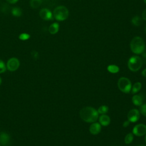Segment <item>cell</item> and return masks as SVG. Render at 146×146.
I'll list each match as a JSON object with an SVG mask.
<instances>
[{"label": "cell", "instance_id": "obj_27", "mask_svg": "<svg viewBox=\"0 0 146 146\" xmlns=\"http://www.w3.org/2000/svg\"><path fill=\"white\" fill-rule=\"evenodd\" d=\"M9 3H16L18 0H6Z\"/></svg>", "mask_w": 146, "mask_h": 146}, {"label": "cell", "instance_id": "obj_22", "mask_svg": "<svg viewBox=\"0 0 146 146\" xmlns=\"http://www.w3.org/2000/svg\"><path fill=\"white\" fill-rule=\"evenodd\" d=\"M6 66L5 64V63L0 59V74H2L6 71Z\"/></svg>", "mask_w": 146, "mask_h": 146}, {"label": "cell", "instance_id": "obj_29", "mask_svg": "<svg viewBox=\"0 0 146 146\" xmlns=\"http://www.w3.org/2000/svg\"><path fill=\"white\" fill-rule=\"evenodd\" d=\"M1 83H2V79H1V78L0 77V85H1Z\"/></svg>", "mask_w": 146, "mask_h": 146}, {"label": "cell", "instance_id": "obj_28", "mask_svg": "<svg viewBox=\"0 0 146 146\" xmlns=\"http://www.w3.org/2000/svg\"><path fill=\"white\" fill-rule=\"evenodd\" d=\"M141 75L144 76V77H146V68H145L142 72H141Z\"/></svg>", "mask_w": 146, "mask_h": 146}, {"label": "cell", "instance_id": "obj_10", "mask_svg": "<svg viewBox=\"0 0 146 146\" xmlns=\"http://www.w3.org/2000/svg\"><path fill=\"white\" fill-rule=\"evenodd\" d=\"M39 15L42 19L46 21H49L52 19V14L47 9H42L39 11Z\"/></svg>", "mask_w": 146, "mask_h": 146}, {"label": "cell", "instance_id": "obj_17", "mask_svg": "<svg viewBox=\"0 0 146 146\" xmlns=\"http://www.w3.org/2000/svg\"><path fill=\"white\" fill-rule=\"evenodd\" d=\"M107 70L112 74H116L119 71V67L116 65L111 64L107 67Z\"/></svg>", "mask_w": 146, "mask_h": 146}, {"label": "cell", "instance_id": "obj_5", "mask_svg": "<svg viewBox=\"0 0 146 146\" xmlns=\"http://www.w3.org/2000/svg\"><path fill=\"white\" fill-rule=\"evenodd\" d=\"M119 89L124 93H129L132 88L131 82L129 79L125 77H121L119 79L117 82Z\"/></svg>", "mask_w": 146, "mask_h": 146}, {"label": "cell", "instance_id": "obj_8", "mask_svg": "<svg viewBox=\"0 0 146 146\" xmlns=\"http://www.w3.org/2000/svg\"><path fill=\"white\" fill-rule=\"evenodd\" d=\"M140 112L137 109L131 110L127 115L128 120L131 123L136 122L140 119Z\"/></svg>", "mask_w": 146, "mask_h": 146}, {"label": "cell", "instance_id": "obj_21", "mask_svg": "<svg viewBox=\"0 0 146 146\" xmlns=\"http://www.w3.org/2000/svg\"><path fill=\"white\" fill-rule=\"evenodd\" d=\"M11 13L14 16L19 17L22 15V10L19 7H14L12 9Z\"/></svg>", "mask_w": 146, "mask_h": 146}, {"label": "cell", "instance_id": "obj_1", "mask_svg": "<svg viewBox=\"0 0 146 146\" xmlns=\"http://www.w3.org/2000/svg\"><path fill=\"white\" fill-rule=\"evenodd\" d=\"M79 114L82 119L87 123H94L99 117L97 110L92 107L88 106L82 108Z\"/></svg>", "mask_w": 146, "mask_h": 146}, {"label": "cell", "instance_id": "obj_26", "mask_svg": "<svg viewBox=\"0 0 146 146\" xmlns=\"http://www.w3.org/2000/svg\"><path fill=\"white\" fill-rule=\"evenodd\" d=\"M142 18L143 19L146 21V9H145L142 13Z\"/></svg>", "mask_w": 146, "mask_h": 146}, {"label": "cell", "instance_id": "obj_20", "mask_svg": "<svg viewBox=\"0 0 146 146\" xmlns=\"http://www.w3.org/2000/svg\"><path fill=\"white\" fill-rule=\"evenodd\" d=\"M133 139V134L132 133H128L124 138V142L127 144H130Z\"/></svg>", "mask_w": 146, "mask_h": 146}, {"label": "cell", "instance_id": "obj_2", "mask_svg": "<svg viewBox=\"0 0 146 146\" xmlns=\"http://www.w3.org/2000/svg\"><path fill=\"white\" fill-rule=\"evenodd\" d=\"M131 51L136 54H141L144 50L145 44L143 39L139 36L134 37L130 43Z\"/></svg>", "mask_w": 146, "mask_h": 146}, {"label": "cell", "instance_id": "obj_6", "mask_svg": "<svg viewBox=\"0 0 146 146\" xmlns=\"http://www.w3.org/2000/svg\"><path fill=\"white\" fill-rule=\"evenodd\" d=\"M20 63L19 60L16 58H11L9 59L7 62V68L10 71H16L19 67Z\"/></svg>", "mask_w": 146, "mask_h": 146}, {"label": "cell", "instance_id": "obj_19", "mask_svg": "<svg viewBox=\"0 0 146 146\" xmlns=\"http://www.w3.org/2000/svg\"><path fill=\"white\" fill-rule=\"evenodd\" d=\"M108 107L106 105H103L100 106L97 110L98 113L101 115L106 114L108 112Z\"/></svg>", "mask_w": 146, "mask_h": 146}, {"label": "cell", "instance_id": "obj_33", "mask_svg": "<svg viewBox=\"0 0 146 146\" xmlns=\"http://www.w3.org/2000/svg\"><path fill=\"white\" fill-rule=\"evenodd\" d=\"M145 33H146V27H145Z\"/></svg>", "mask_w": 146, "mask_h": 146}, {"label": "cell", "instance_id": "obj_14", "mask_svg": "<svg viewBox=\"0 0 146 146\" xmlns=\"http://www.w3.org/2000/svg\"><path fill=\"white\" fill-rule=\"evenodd\" d=\"M59 25L58 23H54L51 25L48 28V31L51 34H55L58 33L59 30Z\"/></svg>", "mask_w": 146, "mask_h": 146}, {"label": "cell", "instance_id": "obj_32", "mask_svg": "<svg viewBox=\"0 0 146 146\" xmlns=\"http://www.w3.org/2000/svg\"><path fill=\"white\" fill-rule=\"evenodd\" d=\"M144 2H145V3L146 4V0H144Z\"/></svg>", "mask_w": 146, "mask_h": 146}, {"label": "cell", "instance_id": "obj_23", "mask_svg": "<svg viewBox=\"0 0 146 146\" xmlns=\"http://www.w3.org/2000/svg\"><path fill=\"white\" fill-rule=\"evenodd\" d=\"M140 112L143 115L146 117V104H143L140 106Z\"/></svg>", "mask_w": 146, "mask_h": 146}, {"label": "cell", "instance_id": "obj_7", "mask_svg": "<svg viewBox=\"0 0 146 146\" xmlns=\"http://www.w3.org/2000/svg\"><path fill=\"white\" fill-rule=\"evenodd\" d=\"M132 133L137 136H142L146 134V125L139 124L136 125L132 129Z\"/></svg>", "mask_w": 146, "mask_h": 146}, {"label": "cell", "instance_id": "obj_16", "mask_svg": "<svg viewBox=\"0 0 146 146\" xmlns=\"http://www.w3.org/2000/svg\"><path fill=\"white\" fill-rule=\"evenodd\" d=\"M132 23L135 26H139L142 23V19L139 16H135L132 18L131 20Z\"/></svg>", "mask_w": 146, "mask_h": 146}, {"label": "cell", "instance_id": "obj_34", "mask_svg": "<svg viewBox=\"0 0 146 146\" xmlns=\"http://www.w3.org/2000/svg\"><path fill=\"white\" fill-rule=\"evenodd\" d=\"M0 146H1V145H0Z\"/></svg>", "mask_w": 146, "mask_h": 146}, {"label": "cell", "instance_id": "obj_12", "mask_svg": "<svg viewBox=\"0 0 146 146\" xmlns=\"http://www.w3.org/2000/svg\"><path fill=\"white\" fill-rule=\"evenodd\" d=\"M99 123L101 125L107 126L110 124V123L111 122V119H110V117L108 115L103 114V115H102L99 117Z\"/></svg>", "mask_w": 146, "mask_h": 146}, {"label": "cell", "instance_id": "obj_30", "mask_svg": "<svg viewBox=\"0 0 146 146\" xmlns=\"http://www.w3.org/2000/svg\"><path fill=\"white\" fill-rule=\"evenodd\" d=\"M145 143H146V134H145Z\"/></svg>", "mask_w": 146, "mask_h": 146}, {"label": "cell", "instance_id": "obj_31", "mask_svg": "<svg viewBox=\"0 0 146 146\" xmlns=\"http://www.w3.org/2000/svg\"><path fill=\"white\" fill-rule=\"evenodd\" d=\"M139 146H146V145H140Z\"/></svg>", "mask_w": 146, "mask_h": 146}, {"label": "cell", "instance_id": "obj_18", "mask_svg": "<svg viewBox=\"0 0 146 146\" xmlns=\"http://www.w3.org/2000/svg\"><path fill=\"white\" fill-rule=\"evenodd\" d=\"M42 3V0H31L30 1V6L33 9L38 8Z\"/></svg>", "mask_w": 146, "mask_h": 146}, {"label": "cell", "instance_id": "obj_11", "mask_svg": "<svg viewBox=\"0 0 146 146\" xmlns=\"http://www.w3.org/2000/svg\"><path fill=\"white\" fill-rule=\"evenodd\" d=\"M101 129H102V127L100 124L99 123L94 122V123H92V124H91V125L90 126L89 131L92 135H95L98 134L100 132Z\"/></svg>", "mask_w": 146, "mask_h": 146}, {"label": "cell", "instance_id": "obj_4", "mask_svg": "<svg viewBox=\"0 0 146 146\" xmlns=\"http://www.w3.org/2000/svg\"><path fill=\"white\" fill-rule=\"evenodd\" d=\"M142 64L143 61L140 57L138 56H133L128 60V67L131 71L136 72L140 69L142 66Z\"/></svg>", "mask_w": 146, "mask_h": 146}, {"label": "cell", "instance_id": "obj_3", "mask_svg": "<svg viewBox=\"0 0 146 146\" xmlns=\"http://www.w3.org/2000/svg\"><path fill=\"white\" fill-rule=\"evenodd\" d=\"M53 15L56 20L62 21L68 18V10L65 6H59L54 9L53 11Z\"/></svg>", "mask_w": 146, "mask_h": 146}, {"label": "cell", "instance_id": "obj_25", "mask_svg": "<svg viewBox=\"0 0 146 146\" xmlns=\"http://www.w3.org/2000/svg\"><path fill=\"white\" fill-rule=\"evenodd\" d=\"M129 123H130V121H129L128 120L124 121V123H123V127H127L129 125Z\"/></svg>", "mask_w": 146, "mask_h": 146}, {"label": "cell", "instance_id": "obj_13", "mask_svg": "<svg viewBox=\"0 0 146 146\" xmlns=\"http://www.w3.org/2000/svg\"><path fill=\"white\" fill-rule=\"evenodd\" d=\"M143 98L141 95H134L132 98L133 104L137 106H140L143 104Z\"/></svg>", "mask_w": 146, "mask_h": 146}, {"label": "cell", "instance_id": "obj_24", "mask_svg": "<svg viewBox=\"0 0 146 146\" xmlns=\"http://www.w3.org/2000/svg\"><path fill=\"white\" fill-rule=\"evenodd\" d=\"M29 38H30L29 34H26V33H22V34H20L19 36V38L21 40H27V39H29Z\"/></svg>", "mask_w": 146, "mask_h": 146}, {"label": "cell", "instance_id": "obj_9", "mask_svg": "<svg viewBox=\"0 0 146 146\" xmlns=\"http://www.w3.org/2000/svg\"><path fill=\"white\" fill-rule=\"evenodd\" d=\"M11 138L10 135L6 132L0 134V144L3 146H9L10 144Z\"/></svg>", "mask_w": 146, "mask_h": 146}, {"label": "cell", "instance_id": "obj_15", "mask_svg": "<svg viewBox=\"0 0 146 146\" xmlns=\"http://www.w3.org/2000/svg\"><path fill=\"white\" fill-rule=\"evenodd\" d=\"M141 88V83L140 82H136V83H135L133 85L132 87L131 88V91L132 94H135L137 93V92H139Z\"/></svg>", "mask_w": 146, "mask_h": 146}]
</instances>
